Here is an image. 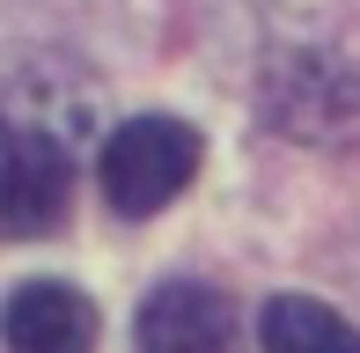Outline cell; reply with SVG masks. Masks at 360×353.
I'll list each match as a JSON object with an SVG mask.
<instances>
[{
    "mask_svg": "<svg viewBox=\"0 0 360 353\" xmlns=\"http://www.w3.org/2000/svg\"><path fill=\"white\" fill-rule=\"evenodd\" d=\"M81 133H89V96H74L52 74H0V236L59 229Z\"/></svg>",
    "mask_w": 360,
    "mask_h": 353,
    "instance_id": "1",
    "label": "cell"
},
{
    "mask_svg": "<svg viewBox=\"0 0 360 353\" xmlns=\"http://www.w3.org/2000/svg\"><path fill=\"white\" fill-rule=\"evenodd\" d=\"M96 169H103V199H110V214L147 221V214H162V206H169L176 191L199 176V133H191L184 118H162V110H147V118H125L118 133L103 140Z\"/></svg>",
    "mask_w": 360,
    "mask_h": 353,
    "instance_id": "2",
    "label": "cell"
},
{
    "mask_svg": "<svg viewBox=\"0 0 360 353\" xmlns=\"http://www.w3.org/2000/svg\"><path fill=\"white\" fill-rule=\"evenodd\" d=\"M265 110L294 140H338L360 118V82L331 52H280L265 74Z\"/></svg>",
    "mask_w": 360,
    "mask_h": 353,
    "instance_id": "3",
    "label": "cell"
},
{
    "mask_svg": "<svg viewBox=\"0 0 360 353\" xmlns=\"http://www.w3.org/2000/svg\"><path fill=\"white\" fill-rule=\"evenodd\" d=\"M140 353H236V309L206 280H162L140 302Z\"/></svg>",
    "mask_w": 360,
    "mask_h": 353,
    "instance_id": "4",
    "label": "cell"
},
{
    "mask_svg": "<svg viewBox=\"0 0 360 353\" xmlns=\"http://www.w3.org/2000/svg\"><path fill=\"white\" fill-rule=\"evenodd\" d=\"M8 353H96V302L67 280H30L0 309Z\"/></svg>",
    "mask_w": 360,
    "mask_h": 353,
    "instance_id": "5",
    "label": "cell"
},
{
    "mask_svg": "<svg viewBox=\"0 0 360 353\" xmlns=\"http://www.w3.org/2000/svg\"><path fill=\"white\" fill-rule=\"evenodd\" d=\"M257 339H265V353H360V331L309 295H272Z\"/></svg>",
    "mask_w": 360,
    "mask_h": 353,
    "instance_id": "6",
    "label": "cell"
}]
</instances>
